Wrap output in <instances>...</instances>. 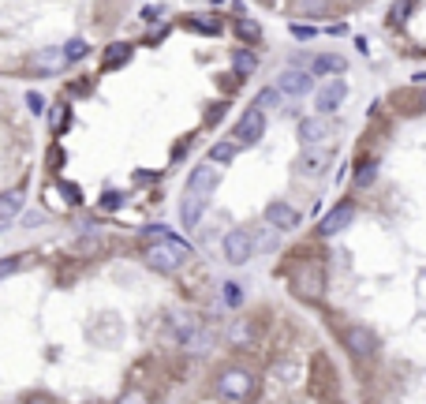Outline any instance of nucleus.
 <instances>
[{"label": "nucleus", "instance_id": "nucleus-1", "mask_svg": "<svg viewBox=\"0 0 426 404\" xmlns=\"http://www.w3.org/2000/svg\"><path fill=\"white\" fill-rule=\"evenodd\" d=\"M195 251H191V243H183V240H168V243H150L142 251L146 258V266H154V270H161V273H176L183 262H188Z\"/></svg>", "mask_w": 426, "mask_h": 404}, {"label": "nucleus", "instance_id": "nucleus-2", "mask_svg": "<svg viewBox=\"0 0 426 404\" xmlns=\"http://www.w3.org/2000/svg\"><path fill=\"white\" fill-rule=\"evenodd\" d=\"M292 292H296L299 299H322L326 292V277H322V266H314V262H299L296 270H292Z\"/></svg>", "mask_w": 426, "mask_h": 404}, {"label": "nucleus", "instance_id": "nucleus-3", "mask_svg": "<svg viewBox=\"0 0 426 404\" xmlns=\"http://www.w3.org/2000/svg\"><path fill=\"white\" fill-rule=\"evenodd\" d=\"M251 386H255V378H251V371H239V367H229L217 374V393L224 400H243L251 393Z\"/></svg>", "mask_w": 426, "mask_h": 404}, {"label": "nucleus", "instance_id": "nucleus-4", "mask_svg": "<svg viewBox=\"0 0 426 404\" xmlns=\"http://www.w3.org/2000/svg\"><path fill=\"white\" fill-rule=\"evenodd\" d=\"M355 221V202H340V206H333V210L318 221V236H340L344 229H348Z\"/></svg>", "mask_w": 426, "mask_h": 404}, {"label": "nucleus", "instance_id": "nucleus-5", "mask_svg": "<svg viewBox=\"0 0 426 404\" xmlns=\"http://www.w3.org/2000/svg\"><path fill=\"white\" fill-rule=\"evenodd\" d=\"M344 348H348L355 359H367V356L378 352V337L370 333L367 325H348V330H344Z\"/></svg>", "mask_w": 426, "mask_h": 404}, {"label": "nucleus", "instance_id": "nucleus-6", "mask_svg": "<svg viewBox=\"0 0 426 404\" xmlns=\"http://www.w3.org/2000/svg\"><path fill=\"white\" fill-rule=\"evenodd\" d=\"M273 90L277 94H288V98H299V94H307V90H314V79L303 68H288V71H281L277 75V83H273Z\"/></svg>", "mask_w": 426, "mask_h": 404}, {"label": "nucleus", "instance_id": "nucleus-7", "mask_svg": "<svg viewBox=\"0 0 426 404\" xmlns=\"http://www.w3.org/2000/svg\"><path fill=\"white\" fill-rule=\"evenodd\" d=\"M262 135H265V112L247 109L243 120L236 124V139H232V142H247V146H251V142H258Z\"/></svg>", "mask_w": 426, "mask_h": 404}, {"label": "nucleus", "instance_id": "nucleus-8", "mask_svg": "<svg viewBox=\"0 0 426 404\" xmlns=\"http://www.w3.org/2000/svg\"><path fill=\"white\" fill-rule=\"evenodd\" d=\"M344 98H348V86H344V79H329V83H322V86L314 90V105H318V112H333Z\"/></svg>", "mask_w": 426, "mask_h": 404}, {"label": "nucleus", "instance_id": "nucleus-9", "mask_svg": "<svg viewBox=\"0 0 426 404\" xmlns=\"http://www.w3.org/2000/svg\"><path fill=\"white\" fill-rule=\"evenodd\" d=\"M217 187V165H209V161H202L191 173V180H188V195H198V199H209V191Z\"/></svg>", "mask_w": 426, "mask_h": 404}, {"label": "nucleus", "instance_id": "nucleus-10", "mask_svg": "<svg viewBox=\"0 0 426 404\" xmlns=\"http://www.w3.org/2000/svg\"><path fill=\"white\" fill-rule=\"evenodd\" d=\"M224 255H229L232 262H247V258L255 255V240H251V232H229V236H224Z\"/></svg>", "mask_w": 426, "mask_h": 404}, {"label": "nucleus", "instance_id": "nucleus-11", "mask_svg": "<svg viewBox=\"0 0 426 404\" xmlns=\"http://www.w3.org/2000/svg\"><path fill=\"white\" fill-rule=\"evenodd\" d=\"M265 221H270L277 232H292V229L299 225V214L292 210V206H284V202H273L270 210H265Z\"/></svg>", "mask_w": 426, "mask_h": 404}, {"label": "nucleus", "instance_id": "nucleus-12", "mask_svg": "<svg viewBox=\"0 0 426 404\" xmlns=\"http://www.w3.org/2000/svg\"><path fill=\"white\" fill-rule=\"evenodd\" d=\"M344 68H348V60H344V57H333V53H318L307 75H311V79H314V75H333V79H337V75H344Z\"/></svg>", "mask_w": 426, "mask_h": 404}, {"label": "nucleus", "instance_id": "nucleus-13", "mask_svg": "<svg viewBox=\"0 0 426 404\" xmlns=\"http://www.w3.org/2000/svg\"><path fill=\"white\" fill-rule=\"evenodd\" d=\"M202 210H206V199H198V195L183 191V202H180V221H183V225L195 229L198 221H202Z\"/></svg>", "mask_w": 426, "mask_h": 404}, {"label": "nucleus", "instance_id": "nucleus-14", "mask_svg": "<svg viewBox=\"0 0 426 404\" xmlns=\"http://www.w3.org/2000/svg\"><path fill=\"white\" fill-rule=\"evenodd\" d=\"M64 64H68V60H64L60 49H42V53L34 57V71H38V75H57Z\"/></svg>", "mask_w": 426, "mask_h": 404}, {"label": "nucleus", "instance_id": "nucleus-15", "mask_svg": "<svg viewBox=\"0 0 426 404\" xmlns=\"http://www.w3.org/2000/svg\"><path fill=\"white\" fill-rule=\"evenodd\" d=\"M299 135H303V142H307V146H318V142H326V135H329V124L322 120V116H311V120H303Z\"/></svg>", "mask_w": 426, "mask_h": 404}, {"label": "nucleus", "instance_id": "nucleus-16", "mask_svg": "<svg viewBox=\"0 0 426 404\" xmlns=\"http://www.w3.org/2000/svg\"><path fill=\"white\" fill-rule=\"evenodd\" d=\"M236 154H239V142L224 139V142H217V146L209 150V165H229V161H236Z\"/></svg>", "mask_w": 426, "mask_h": 404}, {"label": "nucleus", "instance_id": "nucleus-17", "mask_svg": "<svg viewBox=\"0 0 426 404\" xmlns=\"http://www.w3.org/2000/svg\"><path fill=\"white\" fill-rule=\"evenodd\" d=\"M23 199H26V191H23V187H11L8 195H0V217L19 214V210H23Z\"/></svg>", "mask_w": 426, "mask_h": 404}, {"label": "nucleus", "instance_id": "nucleus-18", "mask_svg": "<svg viewBox=\"0 0 426 404\" xmlns=\"http://www.w3.org/2000/svg\"><path fill=\"white\" fill-rule=\"evenodd\" d=\"M232 68H236V75H251L258 68V57L251 49H239V53H232Z\"/></svg>", "mask_w": 426, "mask_h": 404}, {"label": "nucleus", "instance_id": "nucleus-19", "mask_svg": "<svg viewBox=\"0 0 426 404\" xmlns=\"http://www.w3.org/2000/svg\"><path fill=\"white\" fill-rule=\"evenodd\" d=\"M374 176H378V161H374V158H363V161L355 165V184H359V187L374 184Z\"/></svg>", "mask_w": 426, "mask_h": 404}, {"label": "nucleus", "instance_id": "nucleus-20", "mask_svg": "<svg viewBox=\"0 0 426 404\" xmlns=\"http://www.w3.org/2000/svg\"><path fill=\"white\" fill-rule=\"evenodd\" d=\"M131 57V45H124V42H116V45H109L105 49V68H120Z\"/></svg>", "mask_w": 426, "mask_h": 404}, {"label": "nucleus", "instance_id": "nucleus-21", "mask_svg": "<svg viewBox=\"0 0 426 404\" xmlns=\"http://www.w3.org/2000/svg\"><path fill=\"white\" fill-rule=\"evenodd\" d=\"M281 101H284V98H281V94H277V90H273V86H265V90H262V94L255 98V105H251V109H258V112H262V109H281Z\"/></svg>", "mask_w": 426, "mask_h": 404}, {"label": "nucleus", "instance_id": "nucleus-22", "mask_svg": "<svg viewBox=\"0 0 426 404\" xmlns=\"http://www.w3.org/2000/svg\"><path fill=\"white\" fill-rule=\"evenodd\" d=\"M221 296H224V304H229V307L243 304V289H239L236 281H224V284H221Z\"/></svg>", "mask_w": 426, "mask_h": 404}, {"label": "nucleus", "instance_id": "nucleus-23", "mask_svg": "<svg viewBox=\"0 0 426 404\" xmlns=\"http://www.w3.org/2000/svg\"><path fill=\"white\" fill-rule=\"evenodd\" d=\"M188 23H191L195 30H202V34H217V30H221V23L213 19V16H191Z\"/></svg>", "mask_w": 426, "mask_h": 404}, {"label": "nucleus", "instance_id": "nucleus-24", "mask_svg": "<svg viewBox=\"0 0 426 404\" xmlns=\"http://www.w3.org/2000/svg\"><path fill=\"white\" fill-rule=\"evenodd\" d=\"M60 53H64V60H83V57H86V42H83V37H71V42L64 45Z\"/></svg>", "mask_w": 426, "mask_h": 404}, {"label": "nucleus", "instance_id": "nucleus-25", "mask_svg": "<svg viewBox=\"0 0 426 404\" xmlns=\"http://www.w3.org/2000/svg\"><path fill=\"white\" fill-rule=\"evenodd\" d=\"M292 378H299V363H277L273 367V382H292Z\"/></svg>", "mask_w": 426, "mask_h": 404}, {"label": "nucleus", "instance_id": "nucleus-26", "mask_svg": "<svg viewBox=\"0 0 426 404\" xmlns=\"http://www.w3.org/2000/svg\"><path fill=\"white\" fill-rule=\"evenodd\" d=\"M236 30H239V37H243V42H258V37H262V30H258V23H255V19H243Z\"/></svg>", "mask_w": 426, "mask_h": 404}, {"label": "nucleus", "instance_id": "nucleus-27", "mask_svg": "<svg viewBox=\"0 0 426 404\" xmlns=\"http://www.w3.org/2000/svg\"><path fill=\"white\" fill-rule=\"evenodd\" d=\"M292 34H296L299 42H311V37L318 34V27H311V23H292Z\"/></svg>", "mask_w": 426, "mask_h": 404}, {"label": "nucleus", "instance_id": "nucleus-28", "mask_svg": "<svg viewBox=\"0 0 426 404\" xmlns=\"http://www.w3.org/2000/svg\"><path fill=\"white\" fill-rule=\"evenodd\" d=\"M19 262H23L19 255H11V258H0V277H8V273H16V270H19Z\"/></svg>", "mask_w": 426, "mask_h": 404}, {"label": "nucleus", "instance_id": "nucleus-29", "mask_svg": "<svg viewBox=\"0 0 426 404\" xmlns=\"http://www.w3.org/2000/svg\"><path fill=\"white\" fill-rule=\"evenodd\" d=\"M64 116H68V109H64V105H57V109H52V112H49V124H52V127H57V132H60V127H64V124H68V120H64Z\"/></svg>", "mask_w": 426, "mask_h": 404}, {"label": "nucleus", "instance_id": "nucleus-30", "mask_svg": "<svg viewBox=\"0 0 426 404\" xmlns=\"http://www.w3.org/2000/svg\"><path fill=\"white\" fill-rule=\"evenodd\" d=\"M161 16H165V8H161V4H146V8H142V19H150V23H154V19H161Z\"/></svg>", "mask_w": 426, "mask_h": 404}, {"label": "nucleus", "instance_id": "nucleus-31", "mask_svg": "<svg viewBox=\"0 0 426 404\" xmlns=\"http://www.w3.org/2000/svg\"><path fill=\"white\" fill-rule=\"evenodd\" d=\"M26 105H30L34 112H45V98H42V94H34V90H30V94H26Z\"/></svg>", "mask_w": 426, "mask_h": 404}, {"label": "nucleus", "instance_id": "nucleus-32", "mask_svg": "<svg viewBox=\"0 0 426 404\" xmlns=\"http://www.w3.org/2000/svg\"><path fill=\"white\" fill-rule=\"evenodd\" d=\"M247 337H251V330H243V325H236V330H232V341H236V345H243Z\"/></svg>", "mask_w": 426, "mask_h": 404}, {"label": "nucleus", "instance_id": "nucleus-33", "mask_svg": "<svg viewBox=\"0 0 426 404\" xmlns=\"http://www.w3.org/2000/svg\"><path fill=\"white\" fill-rule=\"evenodd\" d=\"M116 404H146V397L142 393H127V397H120Z\"/></svg>", "mask_w": 426, "mask_h": 404}, {"label": "nucleus", "instance_id": "nucleus-34", "mask_svg": "<svg viewBox=\"0 0 426 404\" xmlns=\"http://www.w3.org/2000/svg\"><path fill=\"white\" fill-rule=\"evenodd\" d=\"M116 202H120V195H105L101 206H105V210H116Z\"/></svg>", "mask_w": 426, "mask_h": 404}]
</instances>
